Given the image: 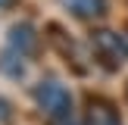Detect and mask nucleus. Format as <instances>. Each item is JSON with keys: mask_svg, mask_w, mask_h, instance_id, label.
<instances>
[{"mask_svg": "<svg viewBox=\"0 0 128 125\" xmlns=\"http://www.w3.org/2000/svg\"><path fill=\"white\" fill-rule=\"evenodd\" d=\"M31 97H34L38 110L44 116H50L53 122H69L72 119V91H69L62 81L56 78H44L31 88Z\"/></svg>", "mask_w": 128, "mask_h": 125, "instance_id": "nucleus-1", "label": "nucleus"}, {"mask_svg": "<svg viewBox=\"0 0 128 125\" xmlns=\"http://www.w3.org/2000/svg\"><path fill=\"white\" fill-rule=\"evenodd\" d=\"M91 44H94V53H97L100 60H106L110 66H122L125 56H128V44H125V38L116 34V31H110V28L97 31V34L91 38Z\"/></svg>", "mask_w": 128, "mask_h": 125, "instance_id": "nucleus-2", "label": "nucleus"}, {"mask_svg": "<svg viewBox=\"0 0 128 125\" xmlns=\"http://www.w3.org/2000/svg\"><path fill=\"white\" fill-rule=\"evenodd\" d=\"M34 47H38V34H34V28H31L28 22H19V25L10 28L6 50H12V53H19V56H28Z\"/></svg>", "mask_w": 128, "mask_h": 125, "instance_id": "nucleus-3", "label": "nucleus"}, {"mask_svg": "<svg viewBox=\"0 0 128 125\" xmlns=\"http://www.w3.org/2000/svg\"><path fill=\"white\" fill-rule=\"evenodd\" d=\"M62 6H66L75 19H84V22L106 16V0H62Z\"/></svg>", "mask_w": 128, "mask_h": 125, "instance_id": "nucleus-4", "label": "nucleus"}, {"mask_svg": "<svg viewBox=\"0 0 128 125\" xmlns=\"http://www.w3.org/2000/svg\"><path fill=\"white\" fill-rule=\"evenodd\" d=\"M88 119H91V125H122L119 122V112L112 110L110 103H91Z\"/></svg>", "mask_w": 128, "mask_h": 125, "instance_id": "nucleus-5", "label": "nucleus"}, {"mask_svg": "<svg viewBox=\"0 0 128 125\" xmlns=\"http://www.w3.org/2000/svg\"><path fill=\"white\" fill-rule=\"evenodd\" d=\"M12 119V103L6 97H0V122H10Z\"/></svg>", "mask_w": 128, "mask_h": 125, "instance_id": "nucleus-6", "label": "nucleus"}, {"mask_svg": "<svg viewBox=\"0 0 128 125\" xmlns=\"http://www.w3.org/2000/svg\"><path fill=\"white\" fill-rule=\"evenodd\" d=\"M12 3H16V0H0V10H10Z\"/></svg>", "mask_w": 128, "mask_h": 125, "instance_id": "nucleus-7", "label": "nucleus"}, {"mask_svg": "<svg viewBox=\"0 0 128 125\" xmlns=\"http://www.w3.org/2000/svg\"><path fill=\"white\" fill-rule=\"evenodd\" d=\"M122 38H125V44H128V28H125V34H122Z\"/></svg>", "mask_w": 128, "mask_h": 125, "instance_id": "nucleus-8", "label": "nucleus"}]
</instances>
